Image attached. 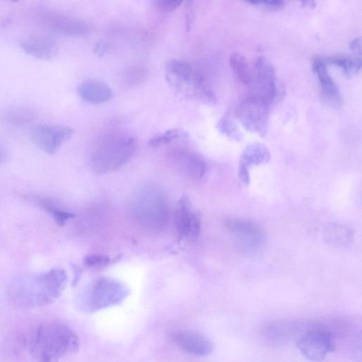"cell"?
Returning a JSON list of instances; mask_svg holds the SVG:
<instances>
[{
  "label": "cell",
  "mask_w": 362,
  "mask_h": 362,
  "mask_svg": "<svg viewBox=\"0 0 362 362\" xmlns=\"http://www.w3.org/2000/svg\"><path fill=\"white\" fill-rule=\"evenodd\" d=\"M248 87V94L258 97L269 105L280 101L285 95L284 87L273 66L262 57L252 62V79Z\"/></svg>",
  "instance_id": "5b68a950"
},
{
  "label": "cell",
  "mask_w": 362,
  "mask_h": 362,
  "mask_svg": "<svg viewBox=\"0 0 362 362\" xmlns=\"http://www.w3.org/2000/svg\"><path fill=\"white\" fill-rule=\"evenodd\" d=\"M35 110L28 105L11 106L2 114V119L7 123L15 126H24L30 123L36 117Z\"/></svg>",
  "instance_id": "d6986e66"
},
{
  "label": "cell",
  "mask_w": 362,
  "mask_h": 362,
  "mask_svg": "<svg viewBox=\"0 0 362 362\" xmlns=\"http://www.w3.org/2000/svg\"><path fill=\"white\" fill-rule=\"evenodd\" d=\"M305 5V7L312 8L313 5L315 6V2L314 1H303L302 2Z\"/></svg>",
  "instance_id": "d6a6232c"
},
{
  "label": "cell",
  "mask_w": 362,
  "mask_h": 362,
  "mask_svg": "<svg viewBox=\"0 0 362 362\" xmlns=\"http://www.w3.org/2000/svg\"><path fill=\"white\" fill-rule=\"evenodd\" d=\"M154 6L162 13H170L175 10L183 3L179 0H156L153 2Z\"/></svg>",
  "instance_id": "4316f807"
},
{
  "label": "cell",
  "mask_w": 362,
  "mask_h": 362,
  "mask_svg": "<svg viewBox=\"0 0 362 362\" xmlns=\"http://www.w3.org/2000/svg\"><path fill=\"white\" fill-rule=\"evenodd\" d=\"M165 78L178 95L192 100L212 105L215 95L204 75L194 64L180 59H171L165 67Z\"/></svg>",
  "instance_id": "7a4b0ae2"
},
{
  "label": "cell",
  "mask_w": 362,
  "mask_h": 362,
  "mask_svg": "<svg viewBox=\"0 0 362 362\" xmlns=\"http://www.w3.org/2000/svg\"><path fill=\"white\" fill-rule=\"evenodd\" d=\"M21 47L27 54L41 59H51L57 52V45L51 38L33 35L22 40Z\"/></svg>",
  "instance_id": "2e32d148"
},
{
  "label": "cell",
  "mask_w": 362,
  "mask_h": 362,
  "mask_svg": "<svg viewBox=\"0 0 362 362\" xmlns=\"http://www.w3.org/2000/svg\"><path fill=\"white\" fill-rule=\"evenodd\" d=\"M79 346V338L69 326L51 321L36 328L30 338V352L37 362H59L75 354Z\"/></svg>",
  "instance_id": "6da1fadb"
},
{
  "label": "cell",
  "mask_w": 362,
  "mask_h": 362,
  "mask_svg": "<svg viewBox=\"0 0 362 362\" xmlns=\"http://www.w3.org/2000/svg\"><path fill=\"white\" fill-rule=\"evenodd\" d=\"M217 127L222 134L232 139L239 141L243 137L242 132L237 124L227 115L219 120Z\"/></svg>",
  "instance_id": "d4e9b609"
},
{
  "label": "cell",
  "mask_w": 362,
  "mask_h": 362,
  "mask_svg": "<svg viewBox=\"0 0 362 362\" xmlns=\"http://www.w3.org/2000/svg\"><path fill=\"white\" fill-rule=\"evenodd\" d=\"M73 134L74 129L66 126L38 124L32 128L30 134L36 146L51 155L55 153Z\"/></svg>",
  "instance_id": "30bf717a"
},
{
  "label": "cell",
  "mask_w": 362,
  "mask_h": 362,
  "mask_svg": "<svg viewBox=\"0 0 362 362\" xmlns=\"http://www.w3.org/2000/svg\"><path fill=\"white\" fill-rule=\"evenodd\" d=\"M76 91L83 100L95 104L107 102L113 97L112 89L105 83L98 80L83 81Z\"/></svg>",
  "instance_id": "e0dca14e"
},
{
  "label": "cell",
  "mask_w": 362,
  "mask_h": 362,
  "mask_svg": "<svg viewBox=\"0 0 362 362\" xmlns=\"http://www.w3.org/2000/svg\"><path fill=\"white\" fill-rule=\"evenodd\" d=\"M349 49L355 54V56L361 57V39L360 37L352 39L349 44Z\"/></svg>",
  "instance_id": "f1b7e54d"
},
{
  "label": "cell",
  "mask_w": 362,
  "mask_h": 362,
  "mask_svg": "<svg viewBox=\"0 0 362 362\" xmlns=\"http://www.w3.org/2000/svg\"><path fill=\"white\" fill-rule=\"evenodd\" d=\"M232 70L238 80L249 86L252 79V63L240 52H233L229 57Z\"/></svg>",
  "instance_id": "7402d4cb"
},
{
  "label": "cell",
  "mask_w": 362,
  "mask_h": 362,
  "mask_svg": "<svg viewBox=\"0 0 362 362\" xmlns=\"http://www.w3.org/2000/svg\"><path fill=\"white\" fill-rule=\"evenodd\" d=\"M129 291L121 282L110 278L97 279L87 291L83 306L87 312H96L121 303Z\"/></svg>",
  "instance_id": "8992f818"
},
{
  "label": "cell",
  "mask_w": 362,
  "mask_h": 362,
  "mask_svg": "<svg viewBox=\"0 0 362 362\" xmlns=\"http://www.w3.org/2000/svg\"><path fill=\"white\" fill-rule=\"evenodd\" d=\"M226 227L246 249L257 250L264 242L265 236L261 228L255 222L243 218H230Z\"/></svg>",
  "instance_id": "7c38bea8"
},
{
  "label": "cell",
  "mask_w": 362,
  "mask_h": 362,
  "mask_svg": "<svg viewBox=\"0 0 362 362\" xmlns=\"http://www.w3.org/2000/svg\"><path fill=\"white\" fill-rule=\"evenodd\" d=\"M73 269L74 270V278L73 284L75 285L79 281L81 274V270L76 265H73Z\"/></svg>",
  "instance_id": "4dcf8cb0"
},
{
  "label": "cell",
  "mask_w": 362,
  "mask_h": 362,
  "mask_svg": "<svg viewBox=\"0 0 362 362\" xmlns=\"http://www.w3.org/2000/svg\"><path fill=\"white\" fill-rule=\"evenodd\" d=\"M313 67L317 76L320 91L324 99L332 104L340 102L339 90L329 74L327 64L322 55H316L313 58Z\"/></svg>",
  "instance_id": "9a60e30c"
},
{
  "label": "cell",
  "mask_w": 362,
  "mask_h": 362,
  "mask_svg": "<svg viewBox=\"0 0 362 362\" xmlns=\"http://www.w3.org/2000/svg\"><path fill=\"white\" fill-rule=\"evenodd\" d=\"M296 345L301 354L309 361H322L326 355L335 349L332 332L320 324L308 326L296 339Z\"/></svg>",
  "instance_id": "52a82bcc"
},
{
  "label": "cell",
  "mask_w": 362,
  "mask_h": 362,
  "mask_svg": "<svg viewBox=\"0 0 362 362\" xmlns=\"http://www.w3.org/2000/svg\"><path fill=\"white\" fill-rule=\"evenodd\" d=\"M175 225L179 238L196 239L201 229L199 216L192 210L188 197L183 195L177 202L175 211Z\"/></svg>",
  "instance_id": "4fadbf2b"
},
{
  "label": "cell",
  "mask_w": 362,
  "mask_h": 362,
  "mask_svg": "<svg viewBox=\"0 0 362 362\" xmlns=\"http://www.w3.org/2000/svg\"><path fill=\"white\" fill-rule=\"evenodd\" d=\"M140 193L136 200V213L148 226H160L168 218V205L166 199L156 189H146Z\"/></svg>",
  "instance_id": "9c48e42d"
},
{
  "label": "cell",
  "mask_w": 362,
  "mask_h": 362,
  "mask_svg": "<svg viewBox=\"0 0 362 362\" xmlns=\"http://www.w3.org/2000/svg\"><path fill=\"white\" fill-rule=\"evenodd\" d=\"M269 107L258 97L248 94L238 103L235 115L247 130L264 137L268 129Z\"/></svg>",
  "instance_id": "ba28073f"
},
{
  "label": "cell",
  "mask_w": 362,
  "mask_h": 362,
  "mask_svg": "<svg viewBox=\"0 0 362 362\" xmlns=\"http://www.w3.org/2000/svg\"><path fill=\"white\" fill-rule=\"evenodd\" d=\"M37 17L46 27L68 36L86 35L90 30L85 21L57 11H41Z\"/></svg>",
  "instance_id": "8fae6325"
},
{
  "label": "cell",
  "mask_w": 362,
  "mask_h": 362,
  "mask_svg": "<svg viewBox=\"0 0 362 362\" xmlns=\"http://www.w3.org/2000/svg\"><path fill=\"white\" fill-rule=\"evenodd\" d=\"M248 4H250L253 6H255L263 10L268 11H278L281 9L284 5V2L282 1H247Z\"/></svg>",
  "instance_id": "83f0119b"
},
{
  "label": "cell",
  "mask_w": 362,
  "mask_h": 362,
  "mask_svg": "<svg viewBox=\"0 0 362 362\" xmlns=\"http://www.w3.org/2000/svg\"><path fill=\"white\" fill-rule=\"evenodd\" d=\"M25 285V300L34 306H47L55 301L62 293L67 282L66 272L54 268L38 274Z\"/></svg>",
  "instance_id": "277c9868"
},
{
  "label": "cell",
  "mask_w": 362,
  "mask_h": 362,
  "mask_svg": "<svg viewBox=\"0 0 362 362\" xmlns=\"http://www.w3.org/2000/svg\"><path fill=\"white\" fill-rule=\"evenodd\" d=\"M322 57L325 63L334 65L341 69L347 76L357 74L361 69V57L347 54H338L334 55L324 56Z\"/></svg>",
  "instance_id": "ffe728a7"
},
{
  "label": "cell",
  "mask_w": 362,
  "mask_h": 362,
  "mask_svg": "<svg viewBox=\"0 0 362 362\" xmlns=\"http://www.w3.org/2000/svg\"><path fill=\"white\" fill-rule=\"evenodd\" d=\"M170 339L184 352L196 356H204L213 351L211 341L202 334L187 329H180L170 334Z\"/></svg>",
  "instance_id": "5bb4252c"
},
{
  "label": "cell",
  "mask_w": 362,
  "mask_h": 362,
  "mask_svg": "<svg viewBox=\"0 0 362 362\" xmlns=\"http://www.w3.org/2000/svg\"><path fill=\"white\" fill-rule=\"evenodd\" d=\"M8 156L6 150L0 145V163L6 160Z\"/></svg>",
  "instance_id": "1f68e13d"
},
{
  "label": "cell",
  "mask_w": 362,
  "mask_h": 362,
  "mask_svg": "<svg viewBox=\"0 0 362 362\" xmlns=\"http://www.w3.org/2000/svg\"><path fill=\"white\" fill-rule=\"evenodd\" d=\"M110 257L105 255L91 254L83 259L84 264L88 267L100 269L110 264Z\"/></svg>",
  "instance_id": "484cf974"
},
{
  "label": "cell",
  "mask_w": 362,
  "mask_h": 362,
  "mask_svg": "<svg viewBox=\"0 0 362 362\" xmlns=\"http://www.w3.org/2000/svg\"><path fill=\"white\" fill-rule=\"evenodd\" d=\"M26 197L27 200L52 214L55 222L59 226H64L68 219L75 216L73 213L58 208L54 203L47 197L37 195H27Z\"/></svg>",
  "instance_id": "44dd1931"
},
{
  "label": "cell",
  "mask_w": 362,
  "mask_h": 362,
  "mask_svg": "<svg viewBox=\"0 0 362 362\" xmlns=\"http://www.w3.org/2000/svg\"><path fill=\"white\" fill-rule=\"evenodd\" d=\"M185 132L179 129H171L163 133L154 135L148 141V145L151 147H159L170 143L172 141L183 136Z\"/></svg>",
  "instance_id": "cb8c5ba5"
},
{
  "label": "cell",
  "mask_w": 362,
  "mask_h": 362,
  "mask_svg": "<svg viewBox=\"0 0 362 362\" xmlns=\"http://www.w3.org/2000/svg\"><path fill=\"white\" fill-rule=\"evenodd\" d=\"M171 157L180 168L194 179L201 178L205 172L204 160L193 152L180 150L172 153Z\"/></svg>",
  "instance_id": "ac0fdd59"
},
{
  "label": "cell",
  "mask_w": 362,
  "mask_h": 362,
  "mask_svg": "<svg viewBox=\"0 0 362 362\" xmlns=\"http://www.w3.org/2000/svg\"><path fill=\"white\" fill-rule=\"evenodd\" d=\"M269 159L267 148L261 144L253 143L248 145L243 151L240 168L247 170L249 166L267 162Z\"/></svg>",
  "instance_id": "603a6c76"
},
{
  "label": "cell",
  "mask_w": 362,
  "mask_h": 362,
  "mask_svg": "<svg viewBox=\"0 0 362 362\" xmlns=\"http://www.w3.org/2000/svg\"><path fill=\"white\" fill-rule=\"evenodd\" d=\"M109 49V45L104 40L98 41L94 48V52L98 56H103Z\"/></svg>",
  "instance_id": "f546056e"
},
{
  "label": "cell",
  "mask_w": 362,
  "mask_h": 362,
  "mask_svg": "<svg viewBox=\"0 0 362 362\" xmlns=\"http://www.w3.org/2000/svg\"><path fill=\"white\" fill-rule=\"evenodd\" d=\"M137 146L134 136L124 133L104 135L95 144L90 164L98 173L113 172L121 168L133 156Z\"/></svg>",
  "instance_id": "3957f363"
}]
</instances>
